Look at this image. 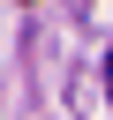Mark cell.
<instances>
[{
    "instance_id": "6da1fadb",
    "label": "cell",
    "mask_w": 113,
    "mask_h": 120,
    "mask_svg": "<svg viewBox=\"0 0 113 120\" xmlns=\"http://www.w3.org/2000/svg\"><path fill=\"white\" fill-rule=\"evenodd\" d=\"M105 98H113V52H105Z\"/></svg>"
}]
</instances>
